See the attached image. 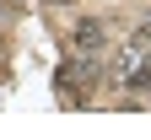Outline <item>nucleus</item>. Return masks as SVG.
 Wrapping results in <instances>:
<instances>
[{
  "label": "nucleus",
  "mask_w": 151,
  "mask_h": 140,
  "mask_svg": "<svg viewBox=\"0 0 151 140\" xmlns=\"http://www.w3.org/2000/svg\"><path fill=\"white\" fill-rule=\"evenodd\" d=\"M92 81H103V59H97V54H70L65 65H60V75H54V86H65V103H70V108L86 103L81 86H92Z\"/></svg>",
  "instance_id": "1"
},
{
  "label": "nucleus",
  "mask_w": 151,
  "mask_h": 140,
  "mask_svg": "<svg viewBox=\"0 0 151 140\" xmlns=\"http://www.w3.org/2000/svg\"><path fill=\"white\" fill-rule=\"evenodd\" d=\"M129 38H135V43H146V49H151V11L140 16V22H135V32H129Z\"/></svg>",
  "instance_id": "4"
},
{
  "label": "nucleus",
  "mask_w": 151,
  "mask_h": 140,
  "mask_svg": "<svg viewBox=\"0 0 151 140\" xmlns=\"http://www.w3.org/2000/svg\"><path fill=\"white\" fill-rule=\"evenodd\" d=\"M0 75H6V38H0Z\"/></svg>",
  "instance_id": "6"
},
{
  "label": "nucleus",
  "mask_w": 151,
  "mask_h": 140,
  "mask_svg": "<svg viewBox=\"0 0 151 140\" xmlns=\"http://www.w3.org/2000/svg\"><path fill=\"white\" fill-rule=\"evenodd\" d=\"M70 54H97V59H108V22H103V16L76 22V32H70Z\"/></svg>",
  "instance_id": "3"
},
{
  "label": "nucleus",
  "mask_w": 151,
  "mask_h": 140,
  "mask_svg": "<svg viewBox=\"0 0 151 140\" xmlns=\"http://www.w3.org/2000/svg\"><path fill=\"white\" fill-rule=\"evenodd\" d=\"M0 6H6V11H16V16H22V11H27V0H0Z\"/></svg>",
  "instance_id": "5"
},
{
  "label": "nucleus",
  "mask_w": 151,
  "mask_h": 140,
  "mask_svg": "<svg viewBox=\"0 0 151 140\" xmlns=\"http://www.w3.org/2000/svg\"><path fill=\"white\" fill-rule=\"evenodd\" d=\"M146 54H151V49L129 38V43L119 49V59H113V65H103V81H108V86H129V81H135V70L146 65Z\"/></svg>",
  "instance_id": "2"
}]
</instances>
